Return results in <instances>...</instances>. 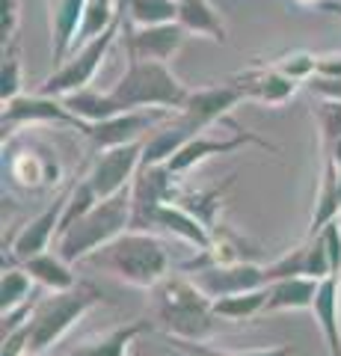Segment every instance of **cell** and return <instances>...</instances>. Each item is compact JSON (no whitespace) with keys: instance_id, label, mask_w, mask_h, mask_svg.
<instances>
[{"instance_id":"28","label":"cell","mask_w":341,"mask_h":356,"mask_svg":"<svg viewBox=\"0 0 341 356\" xmlns=\"http://www.w3.org/2000/svg\"><path fill=\"white\" fill-rule=\"evenodd\" d=\"M36 282L30 280V273L24 267H3V276H0V312H13L18 306H24L27 300L36 294Z\"/></svg>"},{"instance_id":"39","label":"cell","mask_w":341,"mask_h":356,"mask_svg":"<svg viewBox=\"0 0 341 356\" xmlns=\"http://www.w3.org/2000/svg\"><path fill=\"white\" fill-rule=\"evenodd\" d=\"M326 152H329V154H326V158H329V161H333V163L338 166V170H341V137H338V140H335V143H333V146H329Z\"/></svg>"},{"instance_id":"35","label":"cell","mask_w":341,"mask_h":356,"mask_svg":"<svg viewBox=\"0 0 341 356\" xmlns=\"http://www.w3.org/2000/svg\"><path fill=\"white\" fill-rule=\"evenodd\" d=\"M0 3H3V15H0V36H3V44H13L18 21H21V0H0Z\"/></svg>"},{"instance_id":"32","label":"cell","mask_w":341,"mask_h":356,"mask_svg":"<svg viewBox=\"0 0 341 356\" xmlns=\"http://www.w3.org/2000/svg\"><path fill=\"white\" fill-rule=\"evenodd\" d=\"M190 356H291V344H276V348H258V350H219V348H205V344L193 341H172Z\"/></svg>"},{"instance_id":"15","label":"cell","mask_w":341,"mask_h":356,"mask_svg":"<svg viewBox=\"0 0 341 356\" xmlns=\"http://www.w3.org/2000/svg\"><path fill=\"white\" fill-rule=\"evenodd\" d=\"M232 83L244 92V98H252V102H261V104H270V107H279L285 102H291L294 92H297V81L285 77L282 72H276L273 65H252V69L240 72L232 77Z\"/></svg>"},{"instance_id":"7","label":"cell","mask_w":341,"mask_h":356,"mask_svg":"<svg viewBox=\"0 0 341 356\" xmlns=\"http://www.w3.org/2000/svg\"><path fill=\"white\" fill-rule=\"evenodd\" d=\"M122 27H125V15L119 18L110 30H104L101 36H95L92 42L81 44V48L74 51L63 65H57V72L48 74L45 81H42L39 92L42 95H51V98H65V95H72V92H81V89H90L95 72L101 69V63H104V57L110 54V48L116 44Z\"/></svg>"},{"instance_id":"21","label":"cell","mask_w":341,"mask_h":356,"mask_svg":"<svg viewBox=\"0 0 341 356\" xmlns=\"http://www.w3.org/2000/svg\"><path fill=\"white\" fill-rule=\"evenodd\" d=\"M341 220V199H338V166L326 158L324 163V175H321V187H317V199H315V211L309 220V232L306 238H317L329 222Z\"/></svg>"},{"instance_id":"31","label":"cell","mask_w":341,"mask_h":356,"mask_svg":"<svg viewBox=\"0 0 341 356\" xmlns=\"http://www.w3.org/2000/svg\"><path fill=\"white\" fill-rule=\"evenodd\" d=\"M21 83H24V74H21V57H18L15 42H13V44H6L3 69H0V98H3V104L15 102L21 95Z\"/></svg>"},{"instance_id":"27","label":"cell","mask_w":341,"mask_h":356,"mask_svg":"<svg viewBox=\"0 0 341 356\" xmlns=\"http://www.w3.org/2000/svg\"><path fill=\"white\" fill-rule=\"evenodd\" d=\"M128 21L134 27H158L178 21V0H128Z\"/></svg>"},{"instance_id":"2","label":"cell","mask_w":341,"mask_h":356,"mask_svg":"<svg viewBox=\"0 0 341 356\" xmlns=\"http://www.w3.org/2000/svg\"><path fill=\"white\" fill-rule=\"evenodd\" d=\"M151 318L169 341L193 344L208 341L219 324L214 300H208L190 276H167L151 288Z\"/></svg>"},{"instance_id":"20","label":"cell","mask_w":341,"mask_h":356,"mask_svg":"<svg viewBox=\"0 0 341 356\" xmlns=\"http://www.w3.org/2000/svg\"><path fill=\"white\" fill-rule=\"evenodd\" d=\"M317 288L321 282L309 280V276H291V280H279L267 285V303H264L261 315H276V312H300L312 309Z\"/></svg>"},{"instance_id":"19","label":"cell","mask_w":341,"mask_h":356,"mask_svg":"<svg viewBox=\"0 0 341 356\" xmlns=\"http://www.w3.org/2000/svg\"><path fill=\"white\" fill-rule=\"evenodd\" d=\"M312 312L317 318V327L324 332L326 353L341 356V280L338 276H329V280L321 282Z\"/></svg>"},{"instance_id":"6","label":"cell","mask_w":341,"mask_h":356,"mask_svg":"<svg viewBox=\"0 0 341 356\" xmlns=\"http://www.w3.org/2000/svg\"><path fill=\"white\" fill-rule=\"evenodd\" d=\"M104 300L92 282H78L72 291H48L39 297L30 318V356H42L51 350L90 309Z\"/></svg>"},{"instance_id":"22","label":"cell","mask_w":341,"mask_h":356,"mask_svg":"<svg viewBox=\"0 0 341 356\" xmlns=\"http://www.w3.org/2000/svg\"><path fill=\"white\" fill-rule=\"evenodd\" d=\"M149 330H151V321H131L125 327H113L104 336L83 341L69 356H128V348Z\"/></svg>"},{"instance_id":"4","label":"cell","mask_w":341,"mask_h":356,"mask_svg":"<svg viewBox=\"0 0 341 356\" xmlns=\"http://www.w3.org/2000/svg\"><path fill=\"white\" fill-rule=\"evenodd\" d=\"M119 113L134 110H178L187 104L190 89L172 74L167 63H151L128 57V72L107 89Z\"/></svg>"},{"instance_id":"36","label":"cell","mask_w":341,"mask_h":356,"mask_svg":"<svg viewBox=\"0 0 341 356\" xmlns=\"http://www.w3.org/2000/svg\"><path fill=\"white\" fill-rule=\"evenodd\" d=\"M0 356H30V324L15 330V332H9V336H3Z\"/></svg>"},{"instance_id":"40","label":"cell","mask_w":341,"mask_h":356,"mask_svg":"<svg viewBox=\"0 0 341 356\" xmlns=\"http://www.w3.org/2000/svg\"><path fill=\"white\" fill-rule=\"evenodd\" d=\"M321 9H326V13H333V15H338V18H341V0H326V3H324Z\"/></svg>"},{"instance_id":"16","label":"cell","mask_w":341,"mask_h":356,"mask_svg":"<svg viewBox=\"0 0 341 356\" xmlns=\"http://www.w3.org/2000/svg\"><path fill=\"white\" fill-rule=\"evenodd\" d=\"M247 143H256V146H261V149H276V146H270L267 140H261V137H256L252 131H238L235 137H228V140H214V137H208V134H202V137H196V140H190L187 146L175 154V158L167 163L169 170L175 172V175H184V172H190L196 163H202V161H208V158H214V154H228V152H238V149H244Z\"/></svg>"},{"instance_id":"25","label":"cell","mask_w":341,"mask_h":356,"mask_svg":"<svg viewBox=\"0 0 341 356\" xmlns=\"http://www.w3.org/2000/svg\"><path fill=\"white\" fill-rule=\"evenodd\" d=\"M51 172L57 175V170H51V161L39 158L36 152H13V158H9V175H13V181L27 187V191H39V187L45 184H57V178H51Z\"/></svg>"},{"instance_id":"41","label":"cell","mask_w":341,"mask_h":356,"mask_svg":"<svg viewBox=\"0 0 341 356\" xmlns=\"http://www.w3.org/2000/svg\"><path fill=\"white\" fill-rule=\"evenodd\" d=\"M294 3L297 6H324L326 0H294Z\"/></svg>"},{"instance_id":"17","label":"cell","mask_w":341,"mask_h":356,"mask_svg":"<svg viewBox=\"0 0 341 356\" xmlns=\"http://www.w3.org/2000/svg\"><path fill=\"white\" fill-rule=\"evenodd\" d=\"M90 0H51V54L53 63L63 65L69 60V51L78 42V33L86 15Z\"/></svg>"},{"instance_id":"23","label":"cell","mask_w":341,"mask_h":356,"mask_svg":"<svg viewBox=\"0 0 341 356\" xmlns=\"http://www.w3.org/2000/svg\"><path fill=\"white\" fill-rule=\"evenodd\" d=\"M178 24L193 33L205 36L211 42H226V21L211 6V0H178Z\"/></svg>"},{"instance_id":"33","label":"cell","mask_w":341,"mask_h":356,"mask_svg":"<svg viewBox=\"0 0 341 356\" xmlns=\"http://www.w3.org/2000/svg\"><path fill=\"white\" fill-rule=\"evenodd\" d=\"M317 125H321V140L329 149L341 137V102H321L315 110Z\"/></svg>"},{"instance_id":"38","label":"cell","mask_w":341,"mask_h":356,"mask_svg":"<svg viewBox=\"0 0 341 356\" xmlns=\"http://www.w3.org/2000/svg\"><path fill=\"white\" fill-rule=\"evenodd\" d=\"M317 74L341 77V54H317Z\"/></svg>"},{"instance_id":"18","label":"cell","mask_w":341,"mask_h":356,"mask_svg":"<svg viewBox=\"0 0 341 356\" xmlns=\"http://www.w3.org/2000/svg\"><path fill=\"white\" fill-rule=\"evenodd\" d=\"M151 226H160L163 232H169V235L181 238L184 243H190L199 252L211 250L214 247V232L205 226L199 217H193L187 208H181L178 202H167L155 211V217H151Z\"/></svg>"},{"instance_id":"30","label":"cell","mask_w":341,"mask_h":356,"mask_svg":"<svg viewBox=\"0 0 341 356\" xmlns=\"http://www.w3.org/2000/svg\"><path fill=\"white\" fill-rule=\"evenodd\" d=\"M276 72H282L285 77H291L297 83H309L312 77L317 74V54L309 51H288V54H279L276 60L270 63Z\"/></svg>"},{"instance_id":"1","label":"cell","mask_w":341,"mask_h":356,"mask_svg":"<svg viewBox=\"0 0 341 356\" xmlns=\"http://www.w3.org/2000/svg\"><path fill=\"white\" fill-rule=\"evenodd\" d=\"M240 102H244V92H240L235 83L190 89V98H187V104L178 110V113H175L169 122H163L160 128H155V134H149L140 166L169 163L187 143L202 137L217 119H226Z\"/></svg>"},{"instance_id":"12","label":"cell","mask_w":341,"mask_h":356,"mask_svg":"<svg viewBox=\"0 0 341 356\" xmlns=\"http://www.w3.org/2000/svg\"><path fill=\"white\" fill-rule=\"evenodd\" d=\"M175 116V110H134V113H119L113 119L95 122L90 131V140L95 149H116V146H128V143L146 140L149 131L160 128L163 122H169Z\"/></svg>"},{"instance_id":"14","label":"cell","mask_w":341,"mask_h":356,"mask_svg":"<svg viewBox=\"0 0 341 356\" xmlns=\"http://www.w3.org/2000/svg\"><path fill=\"white\" fill-rule=\"evenodd\" d=\"M187 30L172 21V24H158V27H137L125 18V44L128 57L137 60H151V63H167L175 57V51L184 44Z\"/></svg>"},{"instance_id":"8","label":"cell","mask_w":341,"mask_h":356,"mask_svg":"<svg viewBox=\"0 0 341 356\" xmlns=\"http://www.w3.org/2000/svg\"><path fill=\"white\" fill-rule=\"evenodd\" d=\"M146 140L128 143V146H116V149H107V152L98 154L95 166L90 170V175H86V181L92 184L98 202L122 193L134 184L140 163H142V152H146Z\"/></svg>"},{"instance_id":"11","label":"cell","mask_w":341,"mask_h":356,"mask_svg":"<svg viewBox=\"0 0 341 356\" xmlns=\"http://www.w3.org/2000/svg\"><path fill=\"white\" fill-rule=\"evenodd\" d=\"M178 196L175 191V172L167 163L160 166H140V172L131 184V205H134V220H131V229L146 232L151 226V217L160 205L172 202Z\"/></svg>"},{"instance_id":"29","label":"cell","mask_w":341,"mask_h":356,"mask_svg":"<svg viewBox=\"0 0 341 356\" xmlns=\"http://www.w3.org/2000/svg\"><path fill=\"white\" fill-rule=\"evenodd\" d=\"M264 276H267V285L279 280H291V276H309V241L303 247L279 255L276 261L264 264Z\"/></svg>"},{"instance_id":"3","label":"cell","mask_w":341,"mask_h":356,"mask_svg":"<svg viewBox=\"0 0 341 356\" xmlns=\"http://www.w3.org/2000/svg\"><path fill=\"white\" fill-rule=\"evenodd\" d=\"M86 264L116 276L119 282H125L131 288H142V291H151L158 282H163L169 276L167 247L155 235L140 232V229H128L125 235L110 241L107 247L92 252L86 259Z\"/></svg>"},{"instance_id":"10","label":"cell","mask_w":341,"mask_h":356,"mask_svg":"<svg viewBox=\"0 0 341 356\" xmlns=\"http://www.w3.org/2000/svg\"><path fill=\"white\" fill-rule=\"evenodd\" d=\"M187 276L199 285V291L208 300H223V297H235V294L267 288L264 264H256V261L214 264V267H205V270H196V273H187Z\"/></svg>"},{"instance_id":"37","label":"cell","mask_w":341,"mask_h":356,"mask_svg":"<svg viewBox=\"0 0 341 356\" xmlns=\"http://www.w3.org/2000/svg\"><path fill=\"white\" fill-rule=\"evenodd\" d=\"M306 89L315 95H321L324 102H341V77H321L315 74L309 83H306Z\"/></svg>"},{"instance_id":"24","label":"cell","mask_w":341,"mask_h":356,"mask_svg":"<svg viewBox=\"0 0 341 356\" xmlns=\"http://www.w3.org/2000/svg\"><path fill=\"white\" fill-rule=\"evenodd\" d=\"M24 270L30 273V280L36 282L39 288H45V291H72L74 285H78V276L72 273V264L63 261L57 252H42V255H33L27 259Z\"/></svg>"},{"instance_id":"13","label":"cell","mask_w":341,"mask_h":356,"mask_svg":"<svg viewBox=\"0 0 341 356\" xmlns=\"http://www.w3.org/2000/svg\"><path fill=\"white\" fill-rule=\"evenodd\" d=\"M69 191H72V187H69ZM69 191L60 193L39 217H33L27 226L18 229V235L13 238V243H9V255H13L15 261L24 264L27 259H33V255L48 252L51 241H57V232H60V222H63V211H65V202H69Z\"/></svg>"},{"instance_id":"34","label":"cell","mask_w":341,"mask_h":356,"mask_svg":"<svg viewBox=\"0 0 341 356\" xmlns=\"http://www.w3.org/2000/svg\"><path fill=\"white\" fill-rule=\"evenodd\" d=\"M317 238H321V243L329 252V261H333V276H338V280H341V220L329 222V226Z\"/></svg>"},{"instance_id":"26","label":"cell","mask_w":341,"mask_h":356,"mask_svg":"<svg viewBox=\"0 0 341 356\" xmlns=\"http://www.w3.org/2000/svg\"><path fill=\"white\" fill-rule=\"evenodd\" d=\"M264 303H267V288H258V291L214 300V315L219 321H226V324H244V321H252L261 315Z\"/></svg>"},{"instance_id":"5","label":"cell","mask_w":341,"mask_h":356,"mask_svg":"<svg viewBox=\"0 0 341 356\" xmlns=\"http://www.w3.org/2000/svg\"><path fill=\"white\" fill-rule=\"evenodd\" d=\"M131 220H134V205H131V187H128L122 193L101 199L90 214L74 220L72 226L53 241V252L69 264L86 261L92 252L107 247L110 241L125 235L131 229Z\"/></svg>"},{"instance_id":"9","label":"cell","mask_w":341,"mask_h":356,"mask_svg":"<svg viewBox=\"0 0 341 356\" xmlns=\"http://www.w3.org/2000/svg\"><path fill=\"white\" fill-rule=\"evenodd\" d=\"M0 122H3V134L18 125H42V122H45V125H65V128L83 134V137H90V131H92V125H86L83 119H78L63 104V98H51L42 92L18 95L15 102L3 104Z\"/></svg>"}]
</instances>
